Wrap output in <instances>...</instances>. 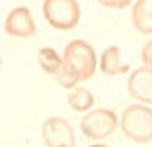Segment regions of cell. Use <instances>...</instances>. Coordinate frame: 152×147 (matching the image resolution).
I'll return each mask as SVG.
<instances>
[{
    "label": "cell",
    "instance_id": "1",
    "mask_svg": "<svg viewBox=\"0 0 152 147\" xmlns=\"http://www.w3.org/2000/svg\"><path fill=\"white\" fill-rule=\"evenodd\" d=\"M120 129L127 139L139 144L152 140V108L144 103L129 105L118 120Z\"/></svg>",
    "mask_w": 152,
    "mask_h": 147
},
{
    "label": "cell",
    "instance_id": "2",
    "mask_svg": "<svg viewBox=\"0 0 152 147\" xmlns=\"http://www.w3.org/2000/svg\"><path fill=\"white\" fill-rule=\"evenodd\" d=\"M63 64L69 68L80 78V81H86L96 71L98 58L91 44H88L83 39H75L66 44L64 54H63Z\"/></svg>",
    "mask_w": 152,
    "mask_h": 147
},
{
    "label": "cell",
    "instance_id": "3",
    "mask_svg": "<svg viewBox=\"0 0 152 147\" xmlns=\"http://www.w3.org/2000/svg\"><path fill=\"white\" fill-rule=\"evenodd\" d=\"M44 19L58 31H73L81 19V9L76 0H44Z\"/></svg>",
    "mask_w": 152,
    "mask_h": 147
},
{
    "label": "cell",
    "instance_id": "4",
    "mask_svg": "<svg viewBox=\"0 0 152 147\" xmlns=\"http://www.w3.org/2000/svg\"><path fill=\"white\" fill-rule=\"evenodd\" d=\"M118 125V117L113 110L108 108H91L88 110L80 122V129L88 139L102 140L115 132Z\"/></svg>",
    "mask_w": 152,
    "mask_h": 147
},
{
    "label": "cell",
    "instance_id": "5",
    "mask_svg": "<svg viewBox=\"0 0 152 147\" xmlns=\"http://www.w3.org/2000/svg\"><path fill=\"white\" fill-rule=\"evenodd\" d=\"M42 140L48 147H75V129L63 117H49L42 124Z\"/></svg>",
    "mask_w": 152,
    "mask_h": 147
},
{
    "label": "cell",
    "instance_id": "6",
    "mask_svg": "<svg viewBox=\"0 0 152 147\" xmlns=\"http://www.w3.org/2000/svg\"><path fill=\"white\" fill-rule=\"evenodd\" d=\"M5 32L12 37H31L36 34V22H34L32 12L27 7H15L12 9L5 17L4 22Z\"/></svg>",
    "mask_w": 152,
    "mask_h": 147
},
{
    "label": "cell",
    "instance_id": "7",
    "mask_svg": "<svg viewBox=\"0 0 152 147\" xmlns=\"http://www.w3.org/2000/svg\"><path fill=\"white\" fill-rule=\"evenodd\" d=\"M127 88L137 103L152 105V66H142L130 73Z\"/></svg>",
    "mask_w": 152,
    "mask_h": 147
},
{
    "label": "cell",
    "instance_id": "8",
    "mask_svg": "<svg viewBox=\"0 0 152 147\" xmlns=\"http://www.w3.org/2000/svg\"><path fill=\"white\" fill-rule=\"evenodd\" d=\"M100 71L107 76H118L129 71V64L122 61V51L118 46H108L100 56Z\"/></svg>",
    "mask_w": 152,
    "mask_h": 147
},
{
    "label": "cell",
    "instance_id": "9",
    "mask_svg": "<svg viewBox=\"0 0 152 147\" xmlns=\"http://www.w3.org/2000/svg\"><path fill=\"white\" fill-rule=\"evenodd\" d=\"M132 24L137 32L152 34V0H135L132 7Z\"/></svg>",
    "mask_w": 152,
    "mask_h": 147
},
{
    "label": "cell",
    "instance_id": "10",
    "mask_svg": "<svg viewBox=\"0 0 152 147\" xmlns=\"http://www.w3.org/2000/svg\"><path fill=\"white\" fill-rule=\"evenodd\" d=\"M66 102L75 112H88L95 105V97H93V93L88 88L75 86L71 90V93L68 95Z\"/></svg>",
    "mask_w": 152,
    "mask_h": 147
},
{
    "label": "cell",
    "instance_id": "11",
    "mask_svg": "<svg viewBox=\"0 0 152 147\" xmlns=\"http://www.w3.org/2000/svg\"><path fill=\"white\" fill-rule=\"evenodd\" d=\"M37 63L41 69L48 75H56L63 66V58L53 48H41L37 53Z\"/></svg>",
    "mask_w": 152,
    "mask_h": 147
},
{
    "label": "cell",
    "instance_id": "12",
    "mask_svg": "<svg viewBox=\"0 0 152 147\" xmlns=\"http://www.w3.org/2000/svg\"><path fill=\"white\" fill-rule=\"evenodd\" d=\"M54 78H56V83H58L59 86L66 88V90H71V88H75L76 85L80 83V78L76 76L69 68H66L64 64L61 66V69L54 75Z\"/></svg>",
    "mask_w": 152,
    "mask_h": 147
},
{
    "label": "cell",
    "instance_id": "13",
    "mask_svg": "<svg viewBox=\"0 0 152 147\" xmlns=\"http://www.w3.org/2000/svg\"><path fill=\"white\" fill-rule=\"evenodd\" d=\"M100 5L108 7V9H115V10H122L127 9L129 5H132L135 0H96Z\"/></svg>",
    "mask_w": 152,
    "mask_h": 147
},
{
    "label": "cell",
    "instance_id": "14",
    "mask_svg": "<svg viewBox=\"0 0 152 147\" xmlns=\"http://www.w3.org/2000/svg\"><path fill=\"white\" fill-rule=\"evenodd\" d=\"M140 58H142V63L145 66H152V39L147 41V42L142 46Z\"/></svg>",
    "mask_w": 152,
    "mask_h": 147
},
{
    "label": "cell",
    "instance_id": "15",
    "mask_svg": "<svg viewBox=\"0 0 152 147\" xmlns=\"http://www.w3.org/2000/svg\"><path fill=\"white\" fill-rule=\"evenodd\" d=\"M90 147H108V146H105V144H100V142H95V144H91Z\"/></svg>",
    "mask_w": 152,
    "mask_h": 147
},
{
    "label": "cell",
    "instance_id": "16",
    "mask_svg": "<svg viewBox=\"0 0 152 147\" xmlns=\"http://www.w3.org/2000/svg\"><path fill=\"white\" fill-rule=\"evenodd\" d=\"M2 63H4V61H2V56H0V68H2Z\"/></svg>",
    "mask_w": 152,
    "mask_h": 147
}]
</instances>
